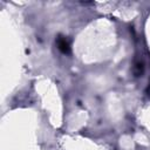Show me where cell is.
<instances>
[{
	"label": "cell",
	"instance_id": "1",
	"mask_svg": "<svg viewBox=\"0 0 150 150\" xmlns=\"http://www.w3.org/2000/svg\"><path fill=\"white\" fill-rule=\"evenodd\" d=\"M56 45H57V48L63 53V54H68L70 52V46H69V42L66 38L63 36H57L56 39Z\"/></svg>",
	"mask_w": 150,
	"mask_h": 150
},
{
	"label": "cell",
	"instance_id": "2",
	"mask_svg": "<svg viewBox=\"0 0 150 150\" xmlns=\"http://www.w3.org/2000/svg\"><path fill=\"white\" fill-rule=\"evenodd\" d=\"M134 73H135L136 76H139L143 73V64L142 63H136L135 68H134Z\"/></svg>",
	"mask_w": 150,
	"mask_h": 150
}]
</instances>
